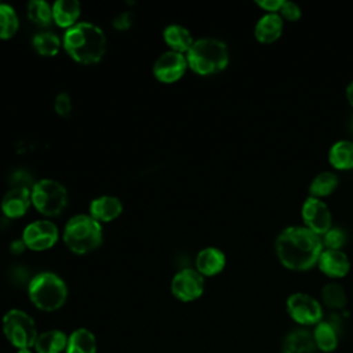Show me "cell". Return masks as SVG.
<instances>
[{
  "label": "cell",
  "mask_w": 353,
  "mask_h": 353,
  "mask_svg": "<svg viewBox=\"0 0 353 353\" xmlns=\"http://www.w3.org/2000/svg\"><path fill=\"white\" fill-rule=\"evenodd\" d=\"M323 250L321 237L303 225L281 229L274 240V252L280 265L292 272H306L317 266Z\"/></svg>",
  "instance_id": "cell-1"
},
{
  "label": "cell",
  "mask_w": 353,
  "mask_h": 353,
  "mask_svg": "<svg viewBox=\"0 0 353 353\" xmlns=\"http://www.w3.org/2000/svg\"><path fill=\"white\" fill-rule=\"evenodd\" d=\"M106 46L108 40L103 30L85 21L66 29L62 37V47L68 55L83 65L99 62L106 52Z\"/></svg>",
  "instance_id": "cell-2"
},
{
  "label": "cell",
  "mask_w": 353,
  "mask_h": 353,
  "mask_svg": "<svg viewBox=\"0 0 353 353\" xmlns=\"http://www.w3.org/2000/svg\"><path fill=\"white\" fill-rule=\"evenodd\" d=\"M188 66L200 76L216 74L229 65V48L226 43L216 37L196 39L186 52Z\"/></svg>",
  "instance_id": "cell-3"
},
{
  "label": "cell",
  "mask_w": 353,
  "mask_h": 353,
  "mask_svg": "<svg viewBox=\"0 0 353 353\" xmlns=\"http://www.w3.org/2000/svg\"><path fill=\"white\" fill-rule=\"evenodd\" d=\"M62 239L73 254H88L97 250L102 243V225L90 214H77L66 222Z\"/></svg>",
  "instance_id": "cell-4"
},
{
  "label": "cell",
  "mask_w": 353,
  "mask_h": 353,
  "mask_svg": "<svg viewBox=\"0 0 353 353\" xmlns=\"http://www.w3.org/2000/svg\"><path fill=\"white\" fill-rule=\"evenodd\" d=\"M30 302L43 312H55L63 306L68 298V287L61 276L52 272H41L32 277L28 285Z\"/></svg>",
  "instance_id": "cell-5"
},
{
  "label": "cell",
  "mask_w": 353,
  "mask_h": 353,
  "mask_svg": "<svg viewBox=\"0 0 353 353\" xmlns=\"http://www.w3.org/2000/svg\"><path fill=\"white\" fill-rule=\"evenodd\" d=\"M30 199L40 214L57 216L68 205V190L61 182L51 178H43L32 186Z\"/></svg>",
  "instance_id": "cell-6"
},
{
  "label": "cell",
  "mask_w": 353,
  "mask_h": 353,
  "mask_svg": "<svg viewBox=\"0 0 353 353\" xmlns=\"http://www.w3.org/2000/svg\"><path fill=\"white\" fill-rule=\"evenodd\" d=\"M6 339L17 349H30L39 336L34 320L21 309L8 310L1 320Z\"/></svg>",
  "instance_id": "cell-7"
},
{
  "label": "cell",
  "mask_w": 353,
  "mask_h": 353,
  "mask_svg": "<svg viewBox=\"0 0 353 353\" xmlns=\"http://www.w3.org/2000/svg\"><path fill=\"white\" fill-rule=\"evenodd\" d=\"M285 309L294 323L302 327H314L323 320V305L313 295L296 291L288 295Z\"/></svg>",
  "instance_id": "cell-8"
},
{
  "label": "cell",
  "mask_w": 353,
  "mask_h": 353,
  "mask_svg": "<svg viewBox=\"0 0 353 353\" xmlns=\"http://www.w3.org/2000/svg\"><path fill=\"white\" fill-rule=\"evenodd\" d=\"M302 225L317 236H323L332 225V212L323 199L307 196L301 205Z\"/></svg>",
  "instance_id": "cell-9"
},
{
  "label": "cell",
  "mask_w": 353,
  "mask_h": 353,
  "mask_svg": "<svg viewBox=\"0 0 353 353\" xmlns=\"http://www.w3.org/2000/svg\"><path fill=\"white\" fill-rule=\"evenodd\" d=\"M26 248L33 251H44L55 245L59 239L57 225L50 219H37L28 223L21 237Z\"/></svg>",
  "instance_id": "cell-10"
},
{
  "label": "cell",
  "mask_w": 353,
  "mask_h": 353,
  "mask_svg": "<svg viewBox=\"0 0 353 353\" xmlns=\"http://www.w3.org/2000/svg\"><path fill=\"white\" fill-rule=\"evenodd\" d=\"M204 276H201L193 268L181 269L171 280V292L178 301L182 302L199 299L204 292Z\"/></svg>",
  "instance_id": "cell-11"
},
{
  "label": "cell",
  "mask_w": 353,
  "mask_h": 353,
  "mask_svg": "<svg viewBox=\"0 0 353 353\" xmlns=\"http://www.w3.org/2000/svg\"><path fill=\"white\" fill-rule=\"evenodd\" d=\"M188 68L186 54L168 50L156 58L152 72L156 80L161 83H175L185 74Z\"/></svg>",
  "instance_id": "cell-12"
},
{
  "label": "cell",
  "mask_w": 353,
  "mask_h": 353,
  "mask_svg": "<svg viewBox=\"0 0 353 353\" xmlns=\"http://www.w3.org/2000/svg\"><path fill=\"white\" fill-rule=\"evenodd\" d=\"M352 262L343 250L324 248L317 261V269L331 280H339L347 276Z\"/></svg>",
  "instance_id": "cell-13"
},
{
  "label": "cell",
  "mask_w": 353,
  "mask_h": 353,
  "mask_svg": "<svg viewBox=\"0 0 353 353\" xmlns=\"http://www.w3.org/2000/svg\"><path fill=\"white\" fill-rule=\"evenodd\" d=\"M284 32V19L279 12H263L254 25V37L261 44L277 41Z\"/></svg>",
  "instance_id": "cell-14"
},
{
  "label": "cell",
  "mask_w": 353,
  "mask_h": 353,
  "mask_svg": "<svg viewBox=\"0 0 353 353\" xmlns=\"http://www.w3.org/2000/svg\"><path fill=\"white\" fill-rule=\"evenodd\" d=\"M32 204L30 189L28 188H11L1 199L0 207L3 214L10 218H19L26 214Z\"/></svg>",
  "instance_id": "cell-15"
},
{
  "label": "cell",
  "mask_w": 353,
  "mask_h": 353,
  "mask_svg": "<svg viewBox=\"0 0 353 353\" xmlns=\"http://www.w3.org/2000/svg\"><path fill=\"white\" fill-rule=\"evenodd\" d=\"M196 270L204 277L219 274L226 266V255L218 247H205L196 255Z\"/></svg>",
  "instance_id": "cell-16"
},
{
  "label": "cell",
  "mask_w": 353,
  "mask_h": 353,
  "mask_svg": "<svg viewBox=\"0 0 353 353\" xmlns=\"http://www.w3.org/2000/svg\"><path fill=\"white\" fill-rule=\"evenodd\" d=\"M88 210L90 215L98 222H112L123 212V203L116 196L103 194L92 199Z\"/></svg>",
  "instance_id": "cell-17"
},
{
  "label": "cell",
  "mask_w": 353,
  "mask_h": 353,
  "mask_svg": "<svg viewBox=\"0 0 353 353\" xmlns=\"http://www.w3.org/2000/svg\"><path fill=\"white\" fill-rule=\"evenodd\" d=\"M327 160L330 165L336 171L353 170V139H338L331 143Z\"/></svg>",
  "instance_id": "cell-18"
},
{
  "label": "cell",
  "mask_w": 353,
  "mask_h": 353,
  "mask_svg": "<svg viewBox=\"0 0 353 353\" xmlns=\"http://www.w3.org/2000/svg\"><path fill=\"white\" fill-rule=\"evenodd\" d=\"M163 39L171 51L186 54L194 39L190 30L179 23H170L163 30Z\"/></svg>",
  "instance_id": "cell-19"
},
{
  "label": "cell",
  "mask_w": 353,
  "mask_h": 353,
  "mask_svg": "<svg viewBox=\"0 0 353 353\" xmlns=\"http://www.w3.org/2000/svg\"><path fill=\"white\" fill-rule=\"evenodd\" d=\"M81 8L77 0H57L52 4V21L59 26L69 29L77 23Z\"/></svg>",
  "instance_id": "cell-20"
},
{
  "label": "cell",
  "mask_w": 353,
  "mask_h": 353,
  "mask_svg": "<svg viewBox=\"0 0 353 353\" xmlns=\"http://www.w3.org/2000/svg\"><path fill=\"white\" fill-rule=\"evenodd\" d=\"M314 346L323 352V353H331L334 352L338 345H339V338H338V331L334 327L332 323L321 320L313 327L312 331Z\"/></svg>",
  "instance_id": "cell-21"
},
{
  "label": "cell",
  "mask_w": 353,
  "mask_h": 353,
  "mask_svg": "<svg viewBox=\"0 0 353 353\" xmlns=\"http://www.w3.org/2000/svg\"><path fill=\"white\" fill-rule=\"evenodd\" d=\"M339 186V176L334 171H321L309 182V196L323 199L331 196Z\"/></svg>",
  "instance_id": "cell-22"
},
{
  "label": "cell",
  "mask_w": 353,
  "mask_h": 353,
  "mask_svg": "<svg viewBox=\"0 0 353 353\" xmlns=\"http://www.w3.org/2000/svg\"><path fill=\"white\" fill-rule=\"evenodd\" d=\"M68 335L61 330H48L39 334L34 342V350L37 353H61L66 350Z\"/></svg>",
  "instance_id": "cell-23"
},
{
  "label": "cell",
  "mask_w": 353,
  "mask_h": 353,
  "mask_svg": "<svg viewBox=\"0 0 353 353\" xmlns=\"http://www.w3.org/2000/svg\"><path fill=\"white\" fill-rule=\"evenodd\" d=\"M314 349L312 332L303 328L291 331L283 342V353H312Z\"/></svg>",
  "instance_id": "cell-24"
},
{
  "label": "cell",
  "mask_w": 353,
  "mask_h": 353,
  "mask_svg": "<svg viewBox=\"0 0 353 353\" xmlns=\"http://www.w3.org/2000/svg\"><path fill=\"white\" fill-rule=\"evenodd\" d=\"M66 353H97V338L87 328H77L68 336Z\"/></svg>",
  "instance_id": "cell-25"
},
{
  "label": "cell",
  "mask_w": 353,
  "mask_h": 353,
  "mask_svg": "<svg viewBox=\"0 0 353 353\" xmlns=\"http://www.w3.org/2000/svg\"><path fill=\"white\" fill-rule=\"evenodd\" d=\"M321 305L332 310H342L347 305V294L342 284L338 281H328L323 285L320 291Z\"/></svg>",
  "instance_id": "cell-26"
},
{
  "label": "cell",
  "mask_w": 353,
  "mask_h": 353,
  "mask_svg": "<svg viewBox=\"0 0 353 353\" xmlns=\"http://www.w3.org/2000/svg\"><path fill=\"white\" fill-rule=\"evenodd\" d=\"M32 46L34 51L41 57H54L58 54L62 46V40L54 32L44 30L33 36Z\"/></svg>",
  "instance_id": "cell-27"
},
{
  "label": "cell",
  "mask_w": 353,
  "mask_h": 353,
  "mask_svg": "<svg viewBox=\"0 0 353 353\" xmlns=\"http://www.w3.org/2000/svg\"><path fill=\"white\" fill-rule=\"evenodd\" d=\"M28 18L40 28L48 26L52 21V6L46 0H32L26 6Z\"/></svg>",
  "instance_id": "cell-28"
},
{
  "label": "cell",
  "mask_w": 353,
  "mask_h": 353,
  "mask_svg": "<svg viewBox=\"0 0 353 353\" xmlns=\"http://www.w3.org/2000/svg\"><path fill=\"white\" fill-rule=\"evenodd\" d=\"M18 29L19 18L15 8L7 3H0V39H11Z\"/></svg>",
  "instance_id": "cell-29"
},
{
  "label": "cell",
  "mask_w": 353,
  "mask_h": 353,
  "mask_svg": "<svg viewBox=\"0 0 353 353\" xmlns=\"http://www.w3.org/2000/svg\"><path fill=\"white\" fill-rule=\"evenodd\" d=\"M346 241H347L346 232L336 226H332L328 232H325L321 236L323 247L327 250H343V247L346 245Z\"/></svg>",
  "instance_id": "cell-30"
},
{
  "label": "cell",
  "mask_w": 353,
  "mask_h": 353,
  "mask_svg": "<svg viewBox=\"0 0 353 353\" xmlns=\"http://www.w3.org/2000/svg\"><path fill=\"white\" fill-rule=\"evenodd\" d=\"M54 110L61 117H69L73 110V102L68 92H58L54 98Z\"/></svg>",
  "instance_id": "cell-31"
},
{
  "label": "cell",
  "mask_w": 353,
  "mask_h": 353,
  "mask_svg": "<svg viewBox=\"0 0 353 353\" xmlns=\"http://www.w3.org/2000/svg\"><path fill=\"white\" fill-rule=\"evenodd\" d=\"M279 14L281 15V18L288 22H296L302 18V8L298 3L291 1V0H284L283 6L279 11Z\"/></svg>",
  "instance_id": "cell-32"
},
{
  "label": "cell",
  "mask_w": 353,
  "mask_h": 353,
  "mask_svg": "<svg viewBox=\"0 0 353 353\" xmlns=\"http://www.w3.org/2000/svg\"><path fill=\"white\" fill-rule=\"evenodd\" d=\"M134 22V14L131 11H121L112 19V26L117 30H127Z\"/></svg>",
  "instance_id": "cell-33"
},
{
  "label": "cell",
  "mask_w": 353,
  "mask_h": 353,
  "mask_svg": "<svg viewBox=\"0 0 353 353\" xmlns=\"http://www.w3.org/2000/svg\"><path fill=\"white\" fill-rule=\"evenodd\" d=\"M11 185L12 188H28L32 189L34 182L32 181V176L29 172L23 170H17L11 176Z\"/></svg>",
  "instance_id": "cell-34"
},
{
  "label": "cell",
  "mask_w": 353,
  "mask_h": 353,
  "mask_svg": "<svg viewBox=\"0 0 353 353\" xmlns=\"http://www.w3.org/2000/svg\"><path fill=\"white\" fill-rule=\"evenodd\" d=\"M284 0H256L255 4L265 12H279Z\"/></svg>",
  "instance_id": "cell-35"
},
{
  "label": "cell",
  "mask_w": 353,
  "mask_h": 353,
  "mask_svg": "<svg viewBox=\"0 0 353 353\" xmlns=\"http://www.w3.org/2000/svg\"><path fill=\"white\" fill-rule=\"evenodd\" d=\"M25 248H26V245H25V243H23V240H22V239L12 240V241H11V244H10V251H11V254H15V255H18V254L23 252V250H25Z\"/></svg>",
  "instance_id": "cell-36"
},
{
  "label": "cell",
  "mask_w": 353,
  "mask_h": 353,
  "mask_svg": "<svg viewBox=\"0 0 353 353\" xmlns=\"http://www.w3.org/2000/svg\"><path fill=\"white\" fill-rule=\"evenodd\" d=\"M345 95H346V101L347 103L353 108V80H350L345 88Z\"/></svg>",
  "instance_id": "cell-37"
},
{
  "label": "cell",
  "mask_w": 353,
  "mask_h": 353,
  "mask_svg": "<svg viewBox=\"0 0 353 353\" xmlns=\"http://www.w3.org/2000/svg\"><path fill=\"white\" fill-rule=\"evenodd\" d=\"M349 131H350L352 135H353V112H352V114H350V117H349Z\"/></svg>",
  "instance_id": "cell-38"
},
{
  "label": "cell",
  "mask_w": 353,
  "mask_h": 353,
  "mask_svg": "<svg viewBox=\"0 0 353 353\" xmlns=\"http://www.w3.org/2000/svg\"><path fill=\"white\" fill-rule=\"evenodd\" d=\"M17 353H32L30 349H18Z\"/></svg>",
  "instance_id": "cell-39"
}]
</instances>
